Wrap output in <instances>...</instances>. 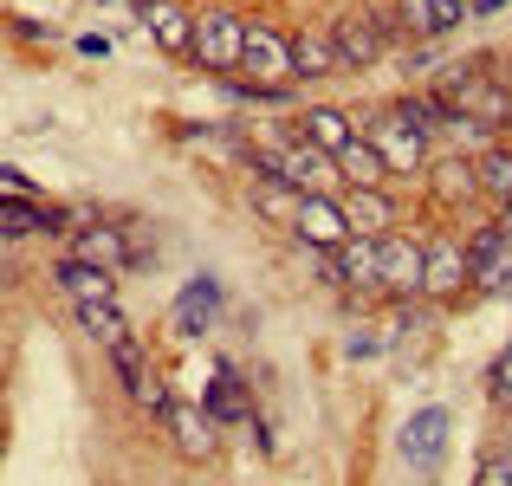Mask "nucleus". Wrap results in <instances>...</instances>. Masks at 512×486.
Segmentation results:
<instances>
[{
	"label": "nucleus",
	"instance_id": "nucleus-1",
	"mask_svg": "<svg viewBox=\"0 0 512 486\" xmlns=\"http://www.w3.org/2000/svg\"><path fill=\"white\" fill-rule=\"evenodd\" d=\"M247 169H253V175H273V182L299 188V195H331L338 156H325L318 143L292 137V143H279V150H247Z\"/></svg>",
	"mask_w": 512,
	"mask_h": 486
},
{
	"label": "nucleus",
	"instance_id": "nucleus-2",
	"mask_svg": "<svg viewBox=\"0 0 512 486\" xmlns=\"http://www.w3.org/2000/svg\"><path fill=\"white\" fill-rule=\"evenodd\" d=\"M240 59H247V20L227 13V7L195 13V65H201V72L240 78Z\"/></svg>",
	"mask_w": 512,
	"mask_h": 486
},
{
	"label": "nucleus",
	"instance_id": "nucleus-3",
	"mask_svg": "<svg viewBox=\"0 0 512 486\" xmlns=\"http://www.w3.org/2000/svg\"><path fill=\"white\" fill-rule=\"evenodd\" d=\"M363 137L376 143V156H383L389 175H428V137H422V130H409L396 111H383Z\"/></svg>",
	"mask_w": 512,
	"mask_h": 486
},
{
	"label": "nucleus",
	"instance_id": "nucleus-4",
	"mask_svg": "<svg viewBox=\"0 0 512 486\" xmlns=\"http://www.w3.org/2000/svg\"><path fill=\"white\" fill-rule=\"evenodd\" d=\"M292 240H299V247H325V253H338L344 240H350V214H344V201H338V195H299V214H292Z\"/></svg>",
	"mask_w": 512,
	"mask_h": 486
},
{
	"label": "nucleus",
	"instance_id": "nucleus-5",
	"mask_svg": "<svg viewBox=\"0 0 512 486\" xmlns=\"http://www.w3.org/2000/svg\"><path fill=\"white\" fill-rule=\"evenodd\" d=\"M331 46H338V65L370 72V65L389 52V20H376V13H344V20L331 26Z\"/></svg>",
	"mask_w": 512,
	"mask_h": 486
},
{
	"label": "nucleus",
	"instance_id": "nucleus-6",
	"mask_svg": "<svg viewBox=\"0 0 512 486\" xmlns=\"http://www.w3.org/2000/svg\"><path fill=\"white\" fill-rule=\"evenodd\" d=\"M111 370L124 376V389H130V396L143 402V409L169 415V402H175V396H169L163 383H156V370H150V350H143V337H137V331H130L124 344H111Z\"/></svg>",
	"mask_w": 512,
	"mask_h": 486
},
{
	"label": "nucleus",
	"instance_id": "nucleus-7",
	"mask_svg": "<svg viewBox=\"0 0 512 486\" xmlns=\"http://www.w3.org/2000/svg\"><path fill=\"white\" fill-rule=\"evenodd\" d=\"M163 428H169L182 461H214V448H221V422H214L208 409H195V402H169Z\"/></svg>",
	"mask_w": 512,
	"mask_h": 486
},
{
	"label": "nucleus",
	"instance_id": "nucleus-8",
	"mask_svg": "<svg viewBox=\"0 0 512 486\" xmlns=\"http://www.w3.org/2000/svg\"><path fill=\"white\" fill-rule=\"evenodd\" d=\"M474 279L461 240H428V266H422V299H461V286Z\"/></svg>",
	"mask_w": 512,
	"mask_h": 486
},
{
	"label": "nucleus",
	"instance_id": "nucleus-9",
	"mask_svg": "<svg viewBox=\"0 0 512 486\" xmlns=\"http://www.w3.org/2000/svg\"><path fill=\"white\" fill-rule=\"evenodd\" d=\"M441 454H448V409H441V402H428V409H415L409 428H402V461L428 474Z\"/></svg>",
	"mask_w": 512,
	"mask_h": 486
},
{
	"label": "nucleus",
	"instance_id": "nucleus-10",
	"mask_svg": "<svg viewBox=\"0 0 512 486\" xmlns=\"http://www.w3.org/2000/svg\"><path fill=\"white\" fill-rule=\"evenodd\" d=\"M72 260L104 266V273H124V266H137L143 253L124 240V227H72Z\"/></svg>",
	"mask_w": 512,
	"mask_h": 486
},
{
	"label": "nucleus",
	"instance_id": "nucleus-11",
	"mask_svg": "<svg viewBox=\"0 0 512 486\" xmlns=\"http://www.w3.org/2000/svg\"><path fill=\"white\" fill-rule=\"evenodd\" d=\"M52 286L72 299V312H85V305H111L117 299V279L104 273V266H85V260H72L65 253L59 266H52Z\"/></svg>",
	"mask_w": 512,
	"mask_h": 486
},
{
	"label": "nucleus",
	"instance_id": "nucleus-12",
	"mask_svg": "<svg viewBox=\"0 0 512 486\" xmlns=\"http://www.w3.org/2000/svg\"><path fill=\"white\" fill-rule=\"evenodd\" d=\"M143 26H150V39L169 52V59H195V13H188V7H175V0H150Z\"/></svg>",
	"mask_w": 512,
	"mask_h": 486
},
{
	"label": "nucleus",
	"instance_id": "nucleus-13",
	"mask_svg": "<svg viewBox=\"0 0 512 486\" xmlns=\"http://www.w3.org/2000/svg\"><path fill=\"white\" fill-rule=\"evenodd\" d=\"M422 266H428V247H415V240L402 234H383V292H422Z\"/></svg>",
	"mask_w": 512,
	"mask_h": 486
},
{
	"label": "nucleus",
	"instance_id": "nucleus-14",
	"mask_svg": "<svg viewBox=\"0 0 512 486\" xmlns=\"http://www.w3.org/2000/svg\"><path fill=\"white\" fill-rule=\"evenodd\" d=\"M331 266H338V286H383V240L350 234L344 247L331 253Z\"/></svg>",
	"mask_w": 512,
	"mask_h": 486
},
{
	"label": "nucleus",
	"instance_id": "nucleus-15",
	"mask_svg": "<svg viewBox=\"0 0 512 486\" xmlns=\"http://www.w3.org/2000/svg\"><path fill=\"white\" fill-rule=\"evenodd\" d=\"M65 214L39 208L33 195H0V240H26V234H59Z\"/></svg>",
	"mask_w": 512,
	"mask_h": 486
},
{
	"label": "nucleus",
	"instance_id": "nucleus-16",
	"mask_svg": "<svg viewBox=\"0 0 512 486\" xmlns=\"http://www.w3.org/2000/svg\"><path fill=\"white\" fill-rule=\"evenodd\" d=\"M428 188H435V201H441V208H461V201H480L474 156H441V162H428Z\"/></svg>",
	"mask_w": 512,
	"mask_h": 486
},
{
	"label": "nucleus",
	"instance_id": "nucleus-17",
	"mask_svg": "<svg viewBox=\"0 0 512 486\" xmlns=\"http://www.w3.org/2000/svg\"><path fill=\"white\" fill-rule=\"evenodd\" d=\"M214 312H221V286H214V279H188L182 299H175V331H182V337L208 331Z\"/></svg>",
	"mask_w": 512,
	"mask_h": 486
},
{
	"label": "nucleus",
	"instance_id": "nucleus-18",
	"mask_svg": "<svg viewBox=\"0 0 512 486\" xmlns=\"http://www.w3.org/2000/svg\"><path fill=\"white\" fill-rule=\"evenodd\" d=\"M344 214H350V234H370V240H383L389 227H396V201H389L383 188H357V195L344 201Z\"/></svg>",
	"mask_w": 512,
	"mask_h": 486
},
{
	"label": "nucleus",
	"instance_id": "nucleus-19",
	"mask_svg": "<svg viewBox=\"0 0 512 486\" xmlns=\"http://www.w3.org/2000/svg\"><path fill=\"white\" fill-rule=\"evenodd\" d=\"M338 175H344L350 188H383L389 182V169H383V156H376L370 137H350L344 150H338Z\"/></svg>",
	"mask_w": 512,
	"mask_h": 486
},
{
	"label": "nucleus",
	"instance_id": "nucleus-20",
	"mask_svg": "<svg viewBox=\"0 0 512 486\" xmlns=\"http://www.w3.org/2000/svg\"><path fill=\"white\" fill-rule=\"evenodd\" d=\"M299 124H305L299 137H305V143H318V150H325V156H338L344 143L357 137V130H350V117H344V111H331V104H312V111H305Z\"/></svg>",
	"mask_w": 512,
	"mask_h": 486
},
{
	"label": "nucleus",
	"instance_id": "nucleus-21",
	"mask_svg": "<svg viewBox=\"0 0 512 486\" xmlns=\"http://www.w3.org/2000/svg\"><path fill=\"white\" fill-rule=\"evenodd\" d=\"M292 72H299L305 85L338 72V46H331V33H299V39H292Z\"/></svg>",
	"mask_w": 512,
	"mask_h": 486
},
{
	"label": "nucleus",
	"instance_id": "nucleus-22",
	"mask_svg": "<svg viewBox=\"0 0 512 486\" xmlns=\"http://www.w3.org/2000/svg\"><path fill=\"white\" fill-rule=\"evenodd\" d=\"M201 409H208L214 422H247V389H240L234 363H221V370H214V383H208V402H201Z\"/></svg>",
	"mask_w": 512,
	"mask_h": 486
},
{
	"label": "nucleus",
	"instance_id": "nucleus-23",
	"mask_svg": "<svg viewBox=\"0 0 512 486\" xmlns=\"http://www.w3.org/2000/svg\"><path fill=\"white\" fill-rule=\"evenodd\" d=\"M474 175H480V195H487L493 208H506L512 201V143H493V150L474 162Z\"/></svg>",
	"mask_w": 512,
	"mask_h": 486
},
{
	"label": "nucleus",
	"instance_id": "nucleus-24",
	"mask_svg": "<svg viewBox=\"0 0 512 486\" xmlns=\"http://www.w3.org/2000/svg\"><path fill=\"white\" fill-rule=\"evenodd\" d=\"M253 214H266V221L292 227V214H299V188L273 182V175H253Z\"/></svg>",
	"mask_w": 512,
	"mask_h": 486
},
{
	"label": "nucleus",
	"instance_id": "nucleus-25",
	"mask_svg": "<svg viewBox=\"0 0 512 486\" xmlns=\"http://www.w3.org/2000/svg\"><path fill=\"white\" fill-rule=\"evenodd\" d=\"M78 324H85V331L98 337L104 350H111V344H124V337H130V318L117 312V299H111V305H85V312H78Z\"/></svg>",
	"mask_w": 512,
	"mask_h": 486
},
{
	"label": "nucleus",
	"instance_id": "nucleus-26",
	"mask_svg": "<svg viewBox=\"0 0 512 486\" xmlns=\"http://www.w3.org/2000/svg\"><path fill=\"white\" fill-rule=\"evenodd\" d=\"M506 253H512V240L500 234V227H480V234H474V240H467V266H474V279H480V273H487V266H493V260H506Z\"/></svg>",
	"mask_w": 512,
	"mask_h": 486
},
{
	"label": "nucleus",
	"instance_id": "nucleus-27",
	"mask_svg": "<svg viewBox=\"0 0 512 486\" xmlns=\"http://www.w3.org/2000/svg\"><path fill=\"white\" fill-rule=\"evenodd\" d=\"M396 26L409 39H435V0H396Z\"/></svg>",
	"mask_w": 512,
	"mask_h": 486
},
{
	"label": "nucleus",
	"instance_id": "nucleus-28",
	"mask_svg": "<svg viewBox=\"0 0 512 486\" xmlns=\"http://www.w3.org/2000/svg\"><path fill=\"white\" fill-rule=\"evenodd\" d=\"M461 20H474V13H467V0H435V39L454 33Z\"/></svg>",
	"mask_w": 512,
	"mask_h": 486
},
{
	"label": "nucleus",
	"instance_id": "nucleus-29",
	"mask_svg": "<svg viewBox=\"0 0 512 486\" xmlns=\"http://www.w3.org/2000/svg\"><path fill=\"white\" fill-rule=\"evenodd\" d=\"M474 486H512V461H506V454H487L480 474H474Z\"/></svg>",
	"mask_w": 512,
	"mask_h": 486
},
{
	"label": "nucleus",
	"instance_id": "nucleus-30",
	"mask_svg": "<svg viewBox=\"0 0 512 486\" xmlns=\"http://www.w3.org/2000/svg\"><path fill=\"white\" fill-rule=\"evenodd\" d=\"M487 383H493V402H500V409H512V350H506L500 363H493V376H487Z\"/></svg>",
	"mask_w": 512,
	"mask_h": 486
},
{
	"label": "nucleus",
	"instance_id": "nucleus-31",
	"mask_svg": "<svg viewBox=\"0 0 512 486\" xmlns=\"http://www.w3.org/2000/svg\"><path fill=\"white\" fill-rule=\"evenodd\" d=\"M0 188H7V195H33V175L13 169V162H0Z\"/></svg>",
	"mask_w": 512,
	"mask_h": 486
},
{
	"label": "nucleus",
	"instance_id": "nucleus-32",
	"mask_svg": "<svg viewBox=\"0 0 512 486\" xmlns=\"http://www.w3.org/2000/svg\"><path fill=\"white\" fill-rule=\"evenodd\" d=\"M78 52H85V59H104V52H111V39H104V33H85V39H78Z\"/></svg>",
	"mask_w": 512,
	"mask_h": 486
},
{
	"label": "nucleus",
	"instance_id": "nucleus-33",
	"mask_svg": "<svg viewBox=\"0 0 512 486\" xmlns=\"http://www.w3.org/2000/svg\"><path fill=\"white\" fill-rule=\"evenodd\" d=\"M500 7H512V0H467V13H474V20H487V13H500Z\"/></svg>",
	"mask_w": 512,
	"mask_h": 486
},
{
	"label": "nucleus",
	"instance_id": "nucleus-34",
	"mask_svg": "<svg viewBox=\"0 0 512 486\" xmlns=\"http://www.w3.org/2000/svg\"><path fill=\"white\" fill-rule=\"evenodd\" d=\"M493 227H500V234L512 240V201H506V208H500V214H493Z\"/></svg>",
	"mask_w": 512,
	"mask_h": 486
}]
</instances>
